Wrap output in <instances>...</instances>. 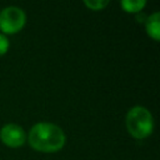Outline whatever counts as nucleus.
Wrapping results in <instances>:
<instances>
[{
    "label": "nucleus",
    "mask_w": 160,
    "mask_h": 160,
    "mask_svg": "<svg viewBox=\"0 0 160 160\" xmlns=\"http://www.w3.org/2000/svg\"><path fill=\"white\" fill-rule=\"evenodd\" d=\"M84 5L86 8H89L90 10H94V11H99V10H102L105 9L108 5H109V1L108 0H85L84 1Z\"/></svg>",
    "instance_id": "0eeeda50"
},
{
    "label": "nucleus",
    "mask_w": 160,
    "mask_h": 160,
    "mask_svg": "<svg viewBox=\"0 0 160 160\" xmlns=\"http://www.w3.org/2000/svg\"><path fill=\"white\" fill-rule=\"evenodd\" d=\"M120 5L125 12L130 14H139L146 5L145 0H122L120 1Z\"/></svg>",
    "instance_id": "423d86ee"
},
{
    "label": "nucleus",
    "mask_w": 160,
    "mask_h": 160,
    "mask_svg": "<svg viewBox=\"0 0 160 160\" xmlns=\"http://www.w3.org/2000/svg\"><path fill=\"white\" fill-rule=\"evenodd\" d=\"M145 30H146V34L152 40L159 41V39H160V14L158 11L146 18Z\"/></svg>",
    "instance_id": "39448f33"
},
{
    "label": "nucleus",
    "mask_w": 160,
    "mask_h": 160,
    "mask_svg": "<svg viewBox=\"0 0 160 160\" xmlns=\"http://www.w3.org/2000/svg\"><path fill=\"white\" fill-rule=\"evenodd\" d=\"M26 22V15L18 6H6L0 11V30L4 34L19 32Z\"/></svg>",
    "instance_id": "7ed1b4c3"
},
{
    "label": "nucleus",
    "mask_w": 160,
    "mask_h": 160,
    "mask_svg": "<svg viewBox=\"0 0 160 160\" xmlns=\"http://www.w3.org/2000/svg\"><path fill=\"white\" fill-rule=\"evenodd\" d=\"M9 49V40L4 34H0V56L5 55Z\"/></svg>",
    "instance_id": "6e6552de"
},
{
    "label": "nucleus",
    "mask_w": 160,
    "mask_h": 160,
    "mask_svg": "<svg viewBox=\"0 0 160 160\" xmlns=\"http://www.w3.org/2000/svg\"><path fill=\"white\" fill-rule=\"evenodd\" d=\"M64 130L51 122H38L35 124L28 135L30 146L41 152H56L65 145Z\"/></svg>",
    "instance_id": "f257e3e1"
},
{
    "label": "nucleus",
    "mask_w": 160,
    "mask_h": 160,
    "mask_svg": "<svg viewBox=\"0 0 160 160\" xmlns=\"http://www.w3.org/2000/svg\"><path fill=\"white\" fill-rule=\"evenodd\" d=\"M129 134L135 139H145L154 130V119L151 112L140 105L131 108L125 118Z\"/></svg>",
    "instance_id": "f03ea898"
},
{
    "label": "nucleus",
    "mask_w": 160,
    "mask_h": 160,
    "mask_svg": "<svg viewBox=\"0 0 160 160\" xmlns=\"http://www.w3.org/2000/svg\"><path fill=\"white\" fill-rule=\"evenodd\" d=\"M0 140L9 148H19L26 141V134L20 125L6 124L0 130Z\"/></svg>",
    "instance_id": "20e7f679"
}]
</instances>
